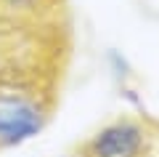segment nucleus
Returning <instances> with one entry per match:
<instances>
[{
  "mask_svg": "<svg viewBox=\"0 0 159 157\" xmlns=\"http://www.w3.org/2000/svg\"><path fill=\"white\" fill-rule=\"evenodd\" d=\"M45 120L48 109L37 99H24V96L0 99V149L16 146L37 136L45 128Z\"/></svg>",
  "mask_w": 159,
  "mask_h": 157,
  "instance_id": "obj_2",
  "label": "nucleus"
},
{
  "mask_svg": "<svg viewBox=\"0 0 159 157\" xmlns=\"http://www.w3.org/2000/svg\"><path fill=\"white\" fill-rule=\"evenodd\" d=\"M148 130L135 120H114L82 144V157H143Z\"/></svg>",
  "mask_w": 159,
  "mask_h": 157,
  "instance_id": "obj_1",
  "label": "nucleus"
},
{
  "mask_svg": "<svg viewBox=\"0 0 159 157\" xmlns=\"http://www.w3.org/2000/svg\"><path fill=\"white\" fill-rule=\"evenodd\" d=\"M64 0H0V27H29L43 24L61 11Z\"/></svg>",
  "mask_w": 159,
  "mask_h": 157,
  "instance_id": "obj_3",
  "label": "nucleus"
}]
</instances>
